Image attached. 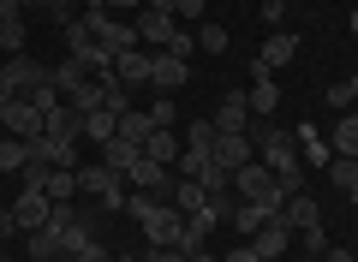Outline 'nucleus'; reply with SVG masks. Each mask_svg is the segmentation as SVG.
<instances>
[{"label":"nucleus","mask_w":358,"mask_h":262,"mask_svg":"<svg viewBox=\"0 0 358 262\" xmlns=\"http://www.w3.org/2000/svg\"><path fill=\"white\" fill-rule=\"evenodd\" d=\"M24 167H30V143L6 131V138H0V173H24Z\"/></svg>","instance_id":"c85d7f7f"},{"label":"nucleus","mask_w":358,"mask_h":262,"mask_svg":"<svg viewBox=\"0 0 358 262\" xmlns=\"http://www.w3.org/2000/svg\"><path fill=\"white\" fill-rule=\"evenodd\" d=\"M293 143H299V155H305V161H317V167H329L334 161V150H329V138H322V131H317V125H293Z\"/></svg>","instance_id":"a211bd4d"},{"label":"nucleus","mask_w":358,"mask_h":262,"mask_svg":"<svg viewBox=\"0 0 358 262\" xmlns=\"http://www.w3.org/2000/svg\"><path fill=\"white\" fill-rule=\"evenodd\" d=\"M251 138H257V161H263L268 173H275V179L287 185V197H293V191H305V155H299L293 131H275V125H257Z\"/></svg>","instance_id":"f257e3e1"},{"label":"nucleus","mask_w":358,"mask_h":262,"mask_svg":"<svg viewBox=\"0 0 358 262\" xmlns=\"http://www.w3.org/2000/svg\"><path fill=\"white\" fill-rule=\"evenodd\" d=\"M209 167H215V155H209V150H179L173 173H179V179H203Z\"/></svg>","instance_id":"7c9ffc66"},{"label":"nucleus","mask_w":358,"mask_h":262,"mask_svg":"<svg viewBox=\"0 0 358 262\" xmlns=\"http://www.w3.org/2000/svg\"><path fill=\"white\" fill-rule=\"evenodd\" d=\"M257 60L268 66V72H281V66H293L299 60V36H287V30H275V36L257 48Z\"/></svg>","instance_id":"dca6fc26"},{"label":"nucleus","mask_w":358,"mask_h":262,"mask_svg":"<svg viewBox=\"0 0 358 262\" xmlns=\"http://www.w3.org/2000/svg\"><path fill=\"white\" fill-rule=\"evenodd\" d=\"M18 6H36V0H18Z\"/></svg>","instance_id":"6e6d98bb"},{"label":"nucleus","mask_w":358,"mask_h":262,"mask_svg":"<svg viewBox=\"0 0 358 262\" xmlns=\"http://www.w3.org/2000/svg\"><path fill=\"white\" fill-rule=\"evenodd\" d=\"M143 6H150V0H108V13H114V18H138Z\"/></svg>","instance_id":"ea45409f"},{"label":"nucleus","mask_w":358,"mask_h":262,"mask_svg":"<svg viewBox=\"0 0 358 262\" xmlns=\"http://www.w3.org/2000/svg\"><path fill=\"white\" fill-rule=\"evenodd\" d=\"M227 221H233V233H239V238H257V226L268 221V209H263V203H239Z\"/></svg>","instance_id":"c756f323"},{"label":"nucleus","mask_w":358,"mask_h":262,"mask_svg":"<svg viewBox=\"0 0 358 262\" xmlns=\"http://www.w3.org/2000/svg\"><path fill=\"white\" fill-rule=\"evenodd\" d=\"M167 203H173L179 214H197V209H209V191L197 185V179H179V173H173V191H167Z\"/></svg>","instance_id":"4be33fe9"},{"label":"nucleus","mask_w":358,"mask_h":262,"mask_svg":"<svg viewBox=\"0 0 358 262\" xmlns=\"http://www.w3.org/2000/svg\"><path fill=\"white\" fill-rule=\"evenodd\" d=\"M346 203H352V209H358V179H352V185H346Z\"/></svg>","instance_id":"3c124183"},{"label":"nucleus","mask_w":358,"mask_h":262,"mask_svg":"<svg viewBox=\"0 0 358 262\" xmlns=\"http://www.w3.org/2000/svg\"><path fill=\"white\" fill-rule=\"evenodd\" d=\"M6 101H18V84H13V72H6V60H0V108Z\"/></svg>","instance_id":"a19ab883"},{"label":"nucleus","mask_w":358,"mask_h":262,"mask_svg":"<svg viewBox=\"0 0 358 262\" xmlns=\"http://www.w3.org/2000/svg\"><path fill=\"white\" fill-rule=\"evenodd\" d=\"M329 179H334V185H352V179H358V161H346V155H334V161H329Z\"/></svg>","instance_id":"e433bc0d"},{"label":"nucleus","mask_w":358,"mask_h":262,"mask_svg":"<svg viewBox=\"0 0 358 262\" xmlns=\"http://www.w3.org/2000/svg\"><path fill=\"white\" fill-rule=\"evenodd\" d=\"M245 245H251L263 262H281V256H287V245H293V226H287L281 214H268V221L257 226V238H245Z\"/></svg>","instance_id":"9b49d317"},{"label":"nucleus","mask_w":358,"mask_h":262,"mask_svg":"<svg viewBox=\"0 0 358 262\" xmlns=\"http://www.w3.org/2000/svg\"><path fill=\"white\" fill-rule=\"evenodd\" d=\"M322 262H358V256H352V250H341V245H329V250H322Z\"/></svg>","instance_id":"09e8293b"},{"label":"nucleus","mask_w":358,"mask_h":262,"mask_svg":"<svg viewBox=\"0 0 358 262\" xmlns=\"http://www.w3.org/2000/svg\"><path fill=\"white\" fill-rule=\"evenodd\" d=\"M13 233H18V221H13V209H0V250L13 245Z\"/></svg>","instance_id":"c03bdc74"},{"label":"nucleus","mask_w":358,"mask_h":262,"mask_svg":"<svg viewBox=\"0 0 358 262\" xmlns=\"http://www.w3.org/2000/svg\"><path fill=\"white\" fill-rule=\"evenodd\" d=\"M131 30H138V48H150V54H162L167 42L179 36V18H173V13H155V6H143V13L131 18Z\"/></svg>","instance_id":"423d86ee"},{"label":"nucleus","mask_w":358,"mask_h":262,"mask_svg":"<svg viewBox=\"0 0 358 262\" xmlns=\"http://www.w3.org/2000/svg\"><path fill=\"white\" fill-rule=\"evenodd\" d=\"M179 84H185V60H179V54H155V60H150V89L173 96Z\"/></svg>","instance_id":"2eb2a0df"},{"label":"nucleus","mask_w":358,"mask_h":262,"mask_svg":"<svg viewBox=\"0 0 358 262\" xmlns=\"http://www.w3.org/2000/svg\"><path fill=\"white\" fill-rule=\"evenodd\" d=\"M126 214L143 226V238H150V245H173L179 226H185V214H179L167 197H155V191H126Z\"/></svg>","instance_id":"f03ea898"},{"label":"nucleus","mask_w":358,"mask_h":262,"mask_svg":"<svg viewBox=\"0 0 358 262\" xmlns=\"http://www.w3.org/2000/svg\"><path fill=\"white\" fill-rule=\"evenodd\" d=\"M24 250H30V262H60V233L36 226V233H24Z\"/></svg>","instance_id":"a878e982"},{"label":"nucleus","mask_w":358,"mask_h":262,"mask_svg":"<svg viewBox=\"0 0 358 262\" xmlns=\"http://www.w3.org/2000/svg\"><path fill=\"white\" fill-rule=\"evenodd\" d=\"M0 138H6V125H0Z\"/></svg>","instance_id":"13d9d810"},{"label":"nucleus","mask_w":358,"mask_h":262,"mask_svg":"<svg viewBox=\"0 0 358 262\" xmlns=\"http://www.w3.org/2000/svg\"><path fill=\"white\" fill-rule=\"evenodd\" d=\"M179 150H185V138H179V131H162V125L143 138V155H150V161H162V167H173Z\"/></svg>","instance_id":"412c9836"},{"label":"nucleus","mask_w":358,"mask_h":262,"mask_svg":"<svg viewBox=\"0 0 358 262\" xmlns=\"http://www.w3.org/2000/svg\"><path fill=\"white\" fill-rule=\"evenodd\" d=\"M6 72H13L18 96H30V89H36V84H48V66H42L36 54H13V60H6Z\"/></svg>","instance_id":"f3484780"},{"label":"nucleus","mask_w":358,"mask_h":262,"mask_svg":"<svg viewBox=\"0 0 358 262\" xmlns=\"http://www.w3.org/2000/svg\"><path fill=\"white\" fill-rule=\"evenodd\" d=\"M150 6H155V13H173V18H179V0H150Z\"/></svg>","instance_id":"8fccbe9b"},{"label":"nucleus","mask_w":358,"mask_h":262,"mask_svg":"<svg viewBox=\"0 0 358 262\" xmlns=\"http://www.w3.org/2000/svg\"><path fill=\"white\" fill-rule=\"evenodd\" d=\"M0 54H30V24H24V6L18 0H0Z\"/></svg>","instance_id":"6e6552de"},{"label":"nucleus","mask_w":358,"mask_h":262,"mask_svg":"<svg viewBox=\"0 0 358 262\" xmlns=\"http://www.w3.org/2000/svg\"><path fill=\"white\" fill-rule=\"evenodd\" d=\"M281 221L293 226V233H305V226H317V221H322V209H317V197L293 191V197H287V209H281Z\"/></svg>","instance_id":"b1692460"},{"label":"nucleus","mask_w":358,"mask_h":262,"mask_svg":"<svg viewBox=\"0 0 358 262\" xmlns=\"http://www.w3.org/2000/svg\"><path fill=\"white\" fill-rule=\"evenodd\" d=\"M84 138H90V143H114V138H120V113H108V108L84 113Z\"/></svg>","instance_id":"bb28decb"},{"label":"nucleus","mask_w":358,"mask_h":262,"mask_svg":"<svg viewBox=\"0 0 358 262\" xmlns=\"http://www.w3.org/2000/svg\"><path fill=\"white\" fill-rule=\"evenodd\" d=\"M221 262H263V256H257L251 245H233V250H227V256H221Z\"/></svg>","instance_id":"a18cd8bd"},{"label":"nucleus","mask_w":358,"mask_h":262,"mask_svg":"<svg viewBox=\"0 0 358 262\" xmlns=\"http://www.w3.org/2000/svg\"><path fill=\"white\" fill-rule=\"evenodd\" d=\"M346 84H352V101H358V72H352V78H346Z\"/></svg>","instance_id":"603ef678"},{"label":"nucleus","mask_w":358,"mask_h":262,"mask_svg":"<svg viewBox=\"0 0 358 262\" xmlns=\"http://www.w3.org/2000/svg\"><path fill=\"white\" fill-rule=\"evenodd\" d=\"M0 125H6L13 138L30 143V138H42V131H48V113H42L30 96H18V101H6V108H0Z\"/></svg>","instance_id":"0eeeda50"},{"label":"nucleus","mask_w":358,"mask_h":262,"mask_svg":"<svg viewBox=\"0 0 358 262\" xmlns=\"http://www.w3.org/2000/svg\"><path fill=\"white\" fill-rule=\"evenodd\" d=\"M126 179H131V191H155V197H167V191H173V167L150 161V155H138Z\"/></svg>","instance_id":"f8f14e48"},{"label":"nucleus","mask_w":358,"mask_h":262,"mask_svg":"<svg viewBox=\"0 0 358 262\" xmlns=\"http://www.w3.org/2000/svg\"><path fill=\"white\" fill-rule=\"evenodd\" d=\"M352 36H358V6H352Z\"/></svg>","instance_id":"864d4df0"},{"label":"nucleus","mask_w":358,"mask_h":262,"mask_svg":"<svg viewBox=\"0 0 358 262\" xmlns=\"http://www.w3.org/2000/svg\"><path fill=\"white\" fill-rule=\"evenodd\" d=\"M48 84L60 89V96H78V89L90 84V72H84V60H72V54H66L60 66H48Z\"/></svg>","instance_id":"5701e85b"},{"label":"nucleus","mask_w":358,"mask_h":262,"mask_svg":"<svg viewBox=\"0 0 358 262\" xmlns=\"http://www.w3.org/2000/svg\"><path fill=\"white\" fill-rule=\"evenodd\" d=\"M215 167H227V173H239L245 161H257V138L251 131H215Z\"/></svg>","instance_id":"1a4fd4ad"},{"label":"nucleus","mask_w":358,"mask_h":262,"mask_svg":"<svg viewBox=\"0 0 358 262\" xmlns=\"http://www.w3.org/2000/svg\"><path fill=\"white\" fill-rule=\"evenodd\" d=\"M263 18H268V24H281V18H287V0H263Z\"/></svg>","instance_id":"49530a36"},{"label":"nucleus","mask_w":358,"mask_h":262,"mask_svg":"<svg viewBox=\"0 0 358 262\" xmlns=\"http://www.w3.org/2000/svg\"><path fill=\"white\" fill-rule=\"evenodd\" d=\"M329 101H334V108H358V101H352V84H346V78H341V84H329Z\"/></svg>","instance_id":"58836bf2"},{"label":"nucleus","mask_w":358,"mask_h":262,"mask_svg":"<svg viewBox=\"0 0 358 262\" xmlns=\"http://www.w3.org/2000/svg\"><path fill=\"white\" fill-rule=\"evenodd\" d=\"M179 138H185V150H215V119H192Z\"/></svg>","instance_id":"72a5a7b5"},{"label":"nucleus","mask_w":358,"mask_h":262,"mask_svg":"<svg viewBox=\"0 0 358 262\" xmlns=\"http://www.w3.org/2000/svg\"><path fill=\"white\" fill-rule=\"evenodd\" d=\"M78 191H90V197L102 203L108 214H126V173H114L108 161H90V167H78Z\"/></svg>","instance_id":"20e7f679"},{"label":"nucleus","mask_w":358,"mask_h":262,"mask_svg":"<svg viewBox=\"0 0 358 262\" xmlns=\"http://www.w3.org/2000/svg\"><path fill=\"white\" fill-rule=\"evenodd\" d=\"M233 191H239L245 203H263L268 214H281V209H287V185H281L275 173H268L263 161H245L239 173H233Z\"/></svg>","instance_id":"7ed1b4c3"},{"label":"nucleus","mask_w":358,"mask_h":262,"mask_svg":"<svg viewBox=\"0 0 358 262\" xmlns=\"http://www.w3.org/2000/svg\"><path fill=\"white\" fill-rule=\"evenodd\" d=\"M48 214H54V197L42 185H30L24 179V191L13 197V221H18V233H36V226H48Z\"/></svg>","instance_id":"39448f33"},{"label":"nucleus","mask_w":358,"mask_h":262,"mask_svg":"<svg viewBox=\"0 0 358 262\" xmlns=\"http://www.w3.org/2000/svg\"><path fill=\"white\" fill-rule=\"evenodd\" d=\"M150 119L162 125V131H173V119H179V108H173V96H162V101H155V108H150Z\"/></svg>","instance_id":"4c0bfd02"},{"label":"nucleus","mask_w":358,"mask_h":262,"mask_svg":"<svg viewBox=\"0 0 358 262\" xmlns=\"http://www.w3.org/2000/svg\"><path fill=\"white\" fill-rule=\"evenodd\" d=\"M126 262H150V256H126Z\"/></svg>","instance_id":"5fc2aeb1"},{"label":"nucleus","mask_w":358,"mask_h":262,"mask_svg":"<svg viewBox=\"0 0 358 262\" xmlns=\"http://www.w3.org/2000/svg\"><path fill=\"white\" fill-rule=\"evenodd\" d=\"M150 262H192V256H179L173 245H150Z\"/></svg>","instance_id":"37998d69"},{"label":"nucleus","mask_w":358,"mask_h":262,"mask_svg":"<svg viewBox=\"0 0 358 262\" xmlns=\"http://www.w3.org/2000/svg\"><path fill=\"white\" fill-rule=\"evenodd\" d=\"M30 161H42V167H78V138L42 131V138H30Z\"/></svg>","instance_id":"9d476101"},{"label":"nucleus","mask_w":358,"mask_h":262,"mask_svg":"<svg viewBox=\"0 0 358 262\" xmlns=\"http://www.w3.org/2000/svg\"><path fill=\"white\" fill-rule=\"evenodd\" d=\"M150 60H155V54L150 48H120L114 54V78H120V84H150Z\"/></svg>","instance_id":"4468645a"},{"label":"nucleus","mask_w":358,"mask_h":262,"mask_svg":"<svg viewBox=\"0 0 358 262\" xmlns=\"http://www.w3.org/2000/svg\"><path fill=\"white\" fill-rule=\"evenodd\" d=\"M138 143H126V138H114V143H102V161L114 167V173H131V161H138Z\"/></svg>","instance_id":"2f4dec72"},{"label":"nucleus","mask_w":358,"mask_h":262,"mask_svg":"<svg viewBox=\"0 0 358 262\" xmlns=\"http://www.w3.org/2000/svg\"><path fill=\"white\" fill-rule=\"evenodd\" d=\"M305 262H322V256H305Z\"/></svg>","instance_id":"4d7b16f0"},{"label":"nucleus","mask_w":358,"mask_h":262,"mask_svg":"<svg viewBox=\"0 0 358 262\" xmlns=\"http://www.w3.org/2000/svg\"><path fill=\"white\" fill-rule=\"evenodd\" d=\"M203 13H209V0H179V18H197L203 24Z\"/></svg>","instance_id":"79ce46f5"},{"label":"nucleus","mask_w":358,"mask_h":262,"mask_svg":"<svg viewBox=\"0 0 358 262\" xmlns=\"http://www.w3.org/2000/svg\"><path fill=\"white\" fill-rule=\"evenodd\" d=\"M42 191H48L54 203H78V167H48V173H42Z\"/></svg>","instance_id":"393cba45"},{"label":"nucleus","mask_w":358,"mask_h":262,"mask_svg":"<svg viewBox=\"0 0 358 262\" xmlns=\"http://www.w3.org/2000/svg\"><path fill=\"white\" fill-rule=\"evenodd\" d=\"M245 96H251V119H275V108H281V84H275V72L257 78Z\"/></svg>","instance_id":"aec40b11"},{"label":"nucleus","mask_w":358,"mask_h":262,"mask_svg":"<svg viewBox=\"0 0 358 262\" xmlns=\"http://www.w3.org/2000/svg\"><path fill=\"white\" fill-rule=\"evenodd\" d=\"M299 238H305V256H322V250H329V226H305V233H299Z\"/></svg>","instance_id":"c9c22d12"},{"label":"nucleus","mask_w":358,"mask_h":262,"mask_svg":"<svg viewBox=\"0 0 358 262\" xmlns=\"http://www.w3.org/2000/svg\"><path fill=\"white\" fill-rule=\"evenodd\" d=\"M215 131H251V96H245V89H227V96H221Z\"/></svg>","instance_id":"ddd939ff"},{"label":"nucleus","mask_w":358,"mask_h":262,"mask_svg":"<svg viewBox=\"0 0 358 262\" xmlns=\"http://www.w3.org/2000/svg\"><path fill=\"white\" fill-rule=\"evenodd\" d=\"M329 150H334V155H346V161H358V108H346L341 119H334V131H329Z\"/></svg>","instance_id":"6ab92c4d"},{"label":"nucleus","mask_w":358,"mask_h":262,"mask_svg":"<svg viewBox=\"0 0 358 262\" xmlns=\"http://www.w3.org/2000/svg\"><path fill=\"white\" fill-rule=\"evenodd\" d=\"M90 245H96V233H90L84 221H72V226H66V233H60V256H84Z\"/></svg>","instance_id":"473e14b6"},{"label":"nucleus","mask_w":358,"mask_h":262,"mask_svg":"<svg viewBox=\"0 0 358 262\" xmlns=\"http://www.w3.org/2000/svg\"><path fill=\"white\" fill-rule=\"evenodd\" d=\"M227 30H221V24H209V18H203V24H197V48H203V54H227Z\"/></svg>","instance_id":"f704fd0d"},{"label":"nucleus","mask_w":358,"mask_h":262,"mask_svg":"<svg viewBox=\"0 0 358 262\" xmlns=\"http://www.w3.org/2000/svg\"><path fill=\"white\" fill-rule=\"evenodd\" d=\"M150 131H155L150 108H126V113H120V138H126V143H138V150H143V138H150Z\"/></svg>","instance_id":"cd10ccee"},{"label":"nucleus","mask_w":358,"mask_h":262,"mask_svg":"<svg viewBox=\"0 0 358 262\" xmlns=\"http://www.w3.org/2000/svg\"><path fill=\"white\" fill-rule=\"evenodd\" d=\"M78 262H114V256H108V250H102V238H96V245H90V250H84Z\"/></svg>","instance_id":"de8ad7c7"}]
</instances>
